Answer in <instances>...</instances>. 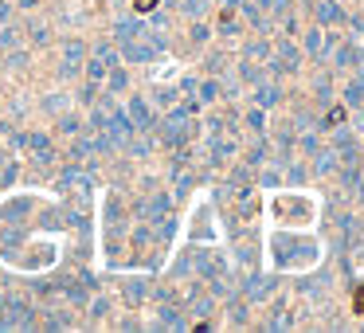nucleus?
Returning <instances> with one entry per match:
<instances>
[{"instance_id": "1", "label": "nucleus", "mask_w": 364, "mask_h": 333, "mask_svg": "<svg viewBox=\"0 0 364 333\" xmlns=\"http://www.w3.org/2000/svg\"><path fill=\"white\" fill-rule=\"evenodd\" d=\"M353 314H364V286L353 294Z\"/></svg>"}, {"instance_id": "2", "label": "nucleus", "mask_w": 364, "mask_h": 333, "mask_svg": "<svg viewBox=\"0 0 364 333\" xmlns=\"http://www.w3.org/2000/svg\"><path fill=\"white\" fill-rule=\"evenodd\" d=\"M134 4H137V8H141V12H149L153 4H157V0H134Z\"/></svg>"}]
</instances>
